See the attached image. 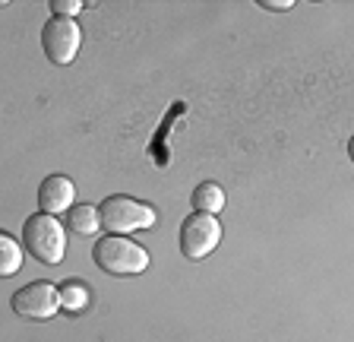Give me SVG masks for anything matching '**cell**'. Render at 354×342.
<instances>
[{"label": "cell", "mask_w": 354, "mask_h": 342, "mask_svg": "<svg viewBox=\"0 0 354 342\" xmlns=\"http://www.w3.org/2000/svg\"><path fill=\"white\" fill-rule=\"evenodd\" d=\"M22 244H26V251H29L38 263L57 267L66 253V231L57 216L35 213V216H29L26 225H22Z\"/></svg>", "instance_id": "cell-1"}, {"label": "cell", "mask_w": 354, "mask_h": 342, "mask_svg": "<svg viewBox=\"0 0 354 342\" xmlns=\"http://www.w3.org/2000/svg\"><path fill=\"white\" fill-rule=\"evenodd\" d=\"M92 260L111 276H136L149 267V251L130 241L127 235H104L92 247Z\"/></svg>", "instance_id": "cell-2"}, {"label": "cell", "mask_w": 354, "mask_h": 342, "mask_svg": "<svg viewBox=\"0 0 354 342\" xmlns=\"http://www.w3.org/2000/svg\"><path fill=\"white\" fill-rule=\"evenodd\" d=\"M102 213V225L111 235H130V231H142V228H155V209L146 203L133 200V197L114 194L98 206Z\"/></svg>", "instance_id": "cell-3"}, {"label": "cell", "mask_w": 354, "mask_h": 342, "mask_svg": "<svg viewBox=\"0 0 354 342\" xmlns=\"http://www.w3.org/2000/svg\"><path fill=\"white\" fill-rule=\"evenodd\" d=\"M177 241H180V251L187 260H206L221 241V222L209 213H193L180 222Z\"/></svg>", "instance_id": "cell-4"}, {"label": "cell", "mask_w": 354, "mask_h": 342, "mask_svg": "<svg viewBox=\"0 0 354 342\" xmlns=\"http://www.w3.org/2000/svg\"><path fill=\"white\" fill-rule=\"evenodd\" d=\"M10 307L22 320H51L60 307V285L44 282V279L22 285V289L13 291Z\"/></svg>", "instance_id": "cell-5"}, {"label": "cell", "mask_w": 354, "mask_h": 342, "mask_svg": "<svg viewBox=\"0 0 354 342\" xmlns=\"http://www.w3.org/2000/svg\"><path fill=\"white\" fill-rule=\"evenodd\" d=\"M82 45V29L76 19H64V16H51L41 29V48L51 64H73Z\"/></svg>", "instance_id": "cell-6"}, {"label": "cell", "mask_w": 354, "mask_h": 342, "mask_svg": "<svg viewBox=\"0 0 354 342\" xmlns=\"http://www.w3.org/2000/svg\"><path fill=\"white\" fill-rule=\"evenodd\" d=\"M76 200V184L66 174H48L38 187V206L48 216H60V213H70Z\"/></svg>", "instance_id": "cell-7"}, {"label": "cell", "mask_w": 354, "mask_h": 342, "mask_svg": "<svg viewBox=\"0 0 354 342\" xmlns=\"http://www.w3.org/2000/svg\"><path fill=\"white\" fill-rule=\"evenodd\" d=\"M66 228L76 231V235H95L102 228V213L98 206H88V203H80L66 213Z\"/></svg>", "instance_id": "cell-8"}, {"label": "cell", "mask_w": 354, "mask_h": 342, "mask_svg": "<svg viewBox=\"0 0 354 342\" xmlns=\"http://www.w3.org/2000/svg\"><path fill=\"white\" fill-rule=\"evenodd\" d=\"M193 209L196 213H209V216H215V213H221L225 209V190H221L215 181H203V184L193 190Z\"/></svg>", "instance_id": "cell-9"}, {"label": "cell", "mask_w": 354, "mask_h": 342, "mask_svg": "<svg viewBox=\"0 0 354 342\" xmlns=\"http://www.w3.org/2000/svg\"><path fill=\"white\" fill-rule=\"evenodd\" d=\"M88 301H92V289H88L86 282H80V279H70V282L60 285V307L70 314H82L88 307Z\"/></svg>", "instance_id": "cell-10"}, {"label": "cell", "mask_w": 354, "mask_h": 342, "mask_svg": "<svg viewBox=\"0 0 354 342\" xmlns=\"http://www.w3.org/2000/svg\"><path fill=\"white\" fill-rule=\"evenodd\" d=\"M22 267V244L13 235H0V273L3 276H16Z\"/></svg>", "instance_id": "cell-11"}, {"label": "cell", "mask_w": 354, "mask_h": 342, "mask_svg": "<svg viewBox=\"0 0 354 342\" xmlns=\"http://www.w3.org/2000/svg\"><path fill=\"white\" fill-rule=\"evenodd\" d=\"M51 10L60 13L64 19H73V16L82 10V0H51Z\"/></svg>", "instance_id": "cell-12"}, {"label": "cell", "mask_w": 354, "mask_h": 342, "mask_svg": "<svg viewBox=\"0 0 354 342\" xmlns=\"http://www.w3.org/2000/svg\"><path fill=\"white\" fill-rule=\"evenodd\" d=\"M266 10H291L295 7V0H263Z\"/></svg>", "instance_id": "cell-13"}, {"label": "cell", "mask_w": 354, "mask_h": 342, "mask_svg": "<svg viewBox=\"0 0 354 342\" xmlns=\"http://www.w3.org/2000/svg\"><path fill=\"white\" fill-rule=\"evenodd\" d=\"M348 156H351V162H354V136L348 140Z\"/></svg>", "instance_id": "cell-14"}]
</instances>
